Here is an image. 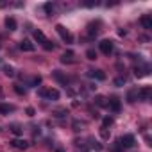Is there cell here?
I'll use <instances>...</instances> for the list:
<instances>
[{"instance_id":"1","label":"cell","mask_w":152,"mask_h":152,"mask_svg":"<svg viewBox=\"0 0 152 152\" xmlns=\"http://www.w3.org/2000/svg\"><path fill=\"white\" fill-rule=\"evenodd\" d=\"M56 31H57V34H59L66 43H73V36H72V32H70L64 25H61V23H59V25H56Z\"/></svg>"},{"instance_id":"2","label":"cell","mask_w":152,"mask_h":152,"mask_svg":"<svg viewBox=\"0 0 152 152\" xmlns=\"http://www.w3.org/2000/svg\"><path fill=\"white\" fill-rule=\"evenodd\" d=\"M134 143H136V140H134L132 134H124V136L118 140V145L124 147V148H131V147H134Z\"/></svg>"},{"instance_id":"3","label":"cell","mask_w":152,"mask_h":152,"mask_svg":"<svg viewBox=\"0 0 152 152\" xmlns=\"http://www.w3.org/2000/svg\"><path fill=\"white\" fill-rule=\"evenodd\" d=\"M39 97H43V99H48V100H57L59 99V91L57 90H39Z\"/></svg>"},{"instance_id":"4","label":"cell","mask_w":152,"mask_h":152,"mask_svg":"<svg viewBox=\"0 0 152 152\" xmlns=\"http://www.w3.org/2000/svg\"><path fill=\"white\" fill-rule=\"evenodd\" d=\"M99 48H100V52H102V54H106V56H109V54L113 52V48H115V45H113V41H109V39H102V41L99 43Z\"/></svg>"},{"instance_id":"5","label":"cell","mask_w":152,"mask_h":152,"mask_svg":"<svg viewBox=\"0 0 152 152\" xmlns=\"http://www.w3.org/2000/svg\"><path fill=\"white\" fill-rule=\"evenodd\" d=\"M150 95H152V90L148 86L138 90V100H150Z\"/></svg>"},{"instance_id":"6","label":"cell","mask_w":152,"mask_h":152,"mask_svg":"<svg viewBox=\"0 0 152 152\" xmlns=\"http://www.w3.org/2000/svg\"><path fill=\"white\" fill-rule=\"evenodd\" d=\"M88 77H91L95 81H104L106 79V73L102 70H88Z\"/></svg>"},{"instance_id":"7","label":"cell","mask_w":152,"mask_h":152,"mask_svg":"<svg viewBox=\"0 0 152 152\" xmlns=\"http://www.w3.org/2000/svg\"><path fill=\"white\" fill-rule=\"evenodd\" d=\"M20 48L23 50V52H34V43L31 41V39H22V43H20Z\"/></svg>"},{"instance_id":"8","label":"cell","mask_w":152,"mask_h":152,"mask_svg":"<svg viewBox=\"0 0 152 152\" xmlns=\"http://www.w3.org/2000/svg\"><path fill=\"white\" fill-rule=\"evenodd\" d=\"M11 145H13L15 148H20V150H25V148L29 147V143H27L25 140H20V138H15V140L11 141Z\"/></svg>"},{"instance_id":"9","label":"cell","mask_w":152,"mask_h":152,"mask_svg":"<svg viewBox=\"0 0 152 152\" xmlns=\"http://www.w3.org/2000/svg\"><path fill=\"white\" fill-rule=\"evenodd\" d=\"M52 75H54V79H56V81H59L61 84H64V86H68V79L64 77V75H63V73H61L59 70H54V72H52Z\"/></svg>"},{"instance_id":"10","label":"cell","mask_w":152,"mask_h":152,"mask_svg":"<svg viewBox=\"0 0 152 152\" xmlns=\"http://www.w3.org/2000/svg\"><path fill=\"white\" fill-rule=\"evenodd\" d=\"M140 23H141V25H143V29H147V31H148V29H152V18H150L148 15H143V16L140 18Z\"/></svg>"},{"instance_id":"11","label":"cell","mask_w":152,"mask_h":152,"mask_svg":"<svg viewBox=\"0 0 152 152\" xmlns=\"http://www.w3.org/2000/svg\"><path fill=\"white\" fill-rule=\"evenodd\" d=\"M136 100H138V88H132V90L127 91V102L129 104H134Z\"/></svg>"},{"instance_id":"12","label":"cell","mask_w":152,"mask_h":152,"mask_svg":"<svg viewBox=\"0 0 152 152\" xmlns=\"http://www.w3.org/2000/svg\"><path fill=\"white\" fill-rule=\"evenodd\" d=\"M99 27H100V23H99V22H97V23H93V22H91V23L88 25V34H90L91 38H93V36H97V34H99V31H100Z\"/></svg>"},{"instance_id":"13","label":"cell","mask_w":152,"mask_h":152,"mask_svg":"<svg viewBox=\"0 0 152 152\" xmlns=\"http://www.w3.org/2000/svg\"><path fill=\"white\" fill-rule=\"evenodd\" d=\"M34 39H36L38 43H41V45H45V43L48 41V39H47V36H45L39 29H36V31H34Z\"/></svg>"},{"instance_id":"14","label":"cell","mask_w":152,"mask_h":152,"mask_svg":"<svg viewBox=\"0 0 152 152\" xmlns=\"http://www.w3.org/2000/svg\"><path fill=\"white\" fill-rule=\"evenodd\" d=\"M107 107H111V109H113V111H115V113H118V111H120V107H122V106H120V100H118V99H116V97H113V99H111V100H109V102H107Z\"/></svg>"},{"instance_id":"15","label":"cell","mask_w":152,"mask_h":152,"mask_svg":"<svg viewBox=\"0 0 152 152\" xmlns=\"http://www.w3.org/2000/svg\"><path fill=\"white\" fill-rule=\"evenodd\" d=\"M134 75L136 77H145V75H148V66H136Z\"/></svg>"},{"instance_id":"16","label":"cell","mask_w":152,"mask_h":152,"mask_svg":"<svg viewBox=\"0 0 152 152\" xmlns=\"http://www.w3.org/2000/svg\"><path fill=\"white\" fill-rule=\"evenodd\" d=\"M61 63H64V64H66V63H68V64H70V63H73V52H72V50L64 52V54L61 56Z\"/></svg>"},{"instance_id":"17","label":"cell","mask_w":152,"mask_h":152,"mask_svg":"<svg viewBox=\"0 0 152 152\" xmlns=\"http://www.w3.org/2000/svg\"><path fill=\"white\" fill-rule=\"evenodd\" d=\"M95 104H97L99 107H107V99L102 97V95H97V97H95Z\"/></svg>"},{"instance_id":"18","label":"cell","mask_w":152,"mask_h":152,"mask_svg":"<svg viewBox=\"0 0 152 152\" xmlns=\"http://www.w3.org/2000/svg\"><path fill=\"white\" fill-rule=\"evenodd\" d=\"M6 27H7L9 31H16V20L11 18V16H7V18H6Z\"/></svg>"},{"instance_id":"19","label":"cell","mask_w":152,"mask_h":152,"mask_svg":"<svg viewBox=\"0 0 152 152\" xmlns=\"http://www.w3.org/2000/svg\"><path fill=\"white\" fill-rule=\"evenodd\" d=\"M11 111H15L13 106H9V104H0V113H2V115H9Z\"/></svg>"},{"instance_id":"20","label":"cell","mask_w":152,"mask_h":152,"mask_svg":"<svg viewBox=\"0 0 152 152\" xmlns=\"http://www.w3.org/2000/svg\"><path fill=\"white\" fill-rule=\"evenodd\" d=\"M90 147H91L93 150H97V152H100V150L104 148V147H102V145H100L99 141H95V140H90Z\"/></svg>"},{"instance_id":"21","label":"cell","mask_w":152,"mask_h":152,"mask_svg":"<svg viewBox=\"0 0 152 152\" xmlns=\"http://www.w3.org/2000/svg\"><path fill=\"white\" fill-rule=\"evenodd\" d=\"M66 115H68L66 109H56V111H54V116H57V118H63V116H66Z\"/></svg>"},{"instance_id":"22","label":"cell","mask_w":152,"mask_h":152,"mask_svg":"<svg viewBox=\"0 0 152 152\" xmlns=\"http://www.w3.org/2000/svg\"><path fill=\"white\" fill-rule=\"evenodd\" d=\"M39 83H41V77H39V75H36V77H32V79H31L29 86H32V88H34V86H38Z\"/></svg>"},{"instance_id":"23","label":"cell","mask_w":152,"mask_h":152,"mask_svg":"<svg viewBox=\"0 0 152 152\" xmlns=\"http://www.w3.org/2000/svg\"><path fill=\"white\" fill-rule=\"evenodd\" d=\"M86 57H88L90 61H93V59H97V52H95L93 48H90V50L86 52Z\"/></svg>"},{"instance_id":"24","label":"cell","mask_w":152,"mask_h":152,"mask_svg":"<svg viewBox=\"0 0 152 152\" xmlns=\"http://www.w3.org/2000/svg\"><path fill=\"white\" fill-rule=\"evenodd\" d=\"M109 125H113V118H111V116H106V118L102 120V127H106V129H107Z\"/></svg>"},{"instance_id":"25","label":"cell","mask_w":152,"mask_h":152,"mask_svg":"<svg viewBox=\"0 0 152 152\" xmlns=\"http://www.w3.org/2000/svg\"><path fill=\"white\" fill-rule=\"evenodd\" d=\"M4 73L7 75V77H15V70L11 66H4Z\"/></svg>"},{"instance_id":"26","label":"cell","mask_w":152,"mask_h":152,"mask_svg":"<svg viewBox=\"0 0 152 152\" xmlns=\"http://www.w3.org/2000/svg\"><path fill=\"white\" fill-rule=\"evenodd\" d=\"M83 127H84V124H83V122H79V120H75V122H73V131H77V132H79Z\"/></svg>"},{"instance_id":"27","label":"cell","mask_w":152,"mask_h":152,"mask_svg":"<svg viewBox=\"0 0 152 152\" xmlns=\"http://www.w3.org/2000/svg\"><path fill=\"white\" fill-rule=\"evenodd\" d=\"M11 131H13L16 136H20V134H22V127H20V125H16V124H13V125H11Z\"/></svg>"},{"instance_id":"28","label":"cell","mask_w":152,"mask_h":152,"mask_svg":"<svg viewBox=\"0 0 152 152\" xmlns=\"http://www.w3.org/2000/svg\"><path fill=\"white\" fill-rule=\"evenodd\" d=\"M100 136H102L104 140H109V131H107L106 127H100Z\"/></svg>"},{"instance_id":"29","label":"cell","mask_w":152,"mask_h":152,"mask_svg":"<svg viewBox=\"0 0 152 152\" xmlns=\"http://www.w3.org/2000/svg\"><path fill=\"white\" fill-rule=\"evenodd\" d=\"M45 11H47V15H52V13H54V6H52L50 2H47V4H45Z\"/></svg>"},{"instance_id":"30","label":"cell","mask_w":152,"mask_h":152,"mask_svg":"<svg viewBox=\"0 0 152 152\" xmlns=\"http://www.w3.org/2000/svg\"><path fill=\"white\" fill-rule=\"evenodd\" d=\"M15 91H16L18 95H25V88H22L20 84H15Z\"/></svg>"},{"instance_id":"31","label":"cell","mask_w":152,"mask_h":152,"mask_svg":"<svg viewBox=\"0 0 152 152\" xmlns=\"http://www.w3.org/2000/svg\"><path fill=\"white\" fill-rule=\"evenodd\" d=\"M122 84H125V77H116L115 79V86H122Z\"/></svg>"},{"instance_id":"32","label":"cell","mask_w":152,"mask_h":152,"mask_svg":"<svg viewBox=\"0 0 152 152\" xmlns=\"http://www.w3.org/2000/svg\"><path fill=\"white\" fill-rule=\"evenodd\" d=\"M43 48H45V50H54V43H52V41H47V43L43 45Z\"/></svg>"},{"instance_id":"33","label":"cell","mask_w":152,"mask_h":152,"mask_svg":"<svg viewBox=\"0 0 152 152\" xmlns=\"http://www.w3.org/2000/svg\"><path fill=\"white\" fill-rule=\"evenodd\" d=\"M34 113H36L34 107H27V115H29V116H34Z\"/></svg>"},{"instance_id":"34","label":"cell","mask_w":152,"mask_h":152,"mask_svg":"<svg viewBox=\"0 0 152 152\" xmlns=\"http://www.w3.org/2000/svg\"><path fill=\"white\" fill-rule=\"evenodd\" d=\"M56 152H64V150H63V148H57V150H56Z\"/></svg>"}]
</instances>
